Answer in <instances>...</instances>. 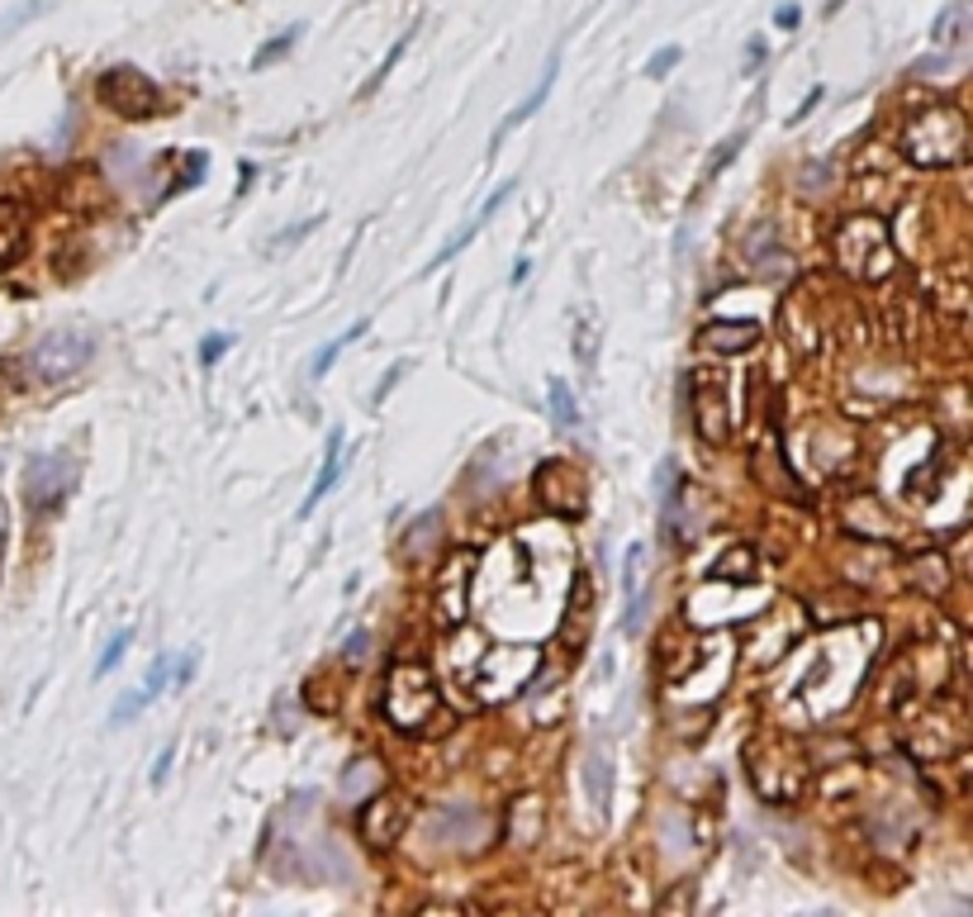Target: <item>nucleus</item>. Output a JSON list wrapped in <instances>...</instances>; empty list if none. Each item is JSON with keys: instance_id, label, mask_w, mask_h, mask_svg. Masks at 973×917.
Here are the masks:
<instances>
[{"instance_id": "obj_12", "label": "nucleus", "mask_w": 973, "mask_h": 917, "mask_svg": "<svg viewBox=\"0 0 973 917\" xmlns=\"http://www.w3.org/2000/svg\"><path fill=\"white\" fill-rule=\"evenodd\" d=\"M24 252V214L20 204L0 200V262H14Z\"/></svg>"}, {"instance_id": "obj_13", "label": "nucleus", "mask_w": 973, "mask_h": 917, "mask_svg": "<svg viewBox=\"0 0 973 917\" xmlns=\"http://www.w3.org/2000/svg\"><path fill=\"white\" fill-rule=\"evenodd\" d=\"M973 34V0H960V6H950L945 14L935 20V43H964Z\"/></svg>"}, {"instance_id": "obj_6", "label": "nucleus", "mask_w": 973, "mask_h": 917, "mask_svg": "<svg viewBox=\"0 0 973 917\" xmlns=\"http://www.w3.org/2000/svg\"><path fill=\"white\" fill-rule=\"evenodd\" d=\"M76 485V462L67 452H43L24 466V504L29 514H53Z\"/></svg>"}, {"instance_id": "obj_21", "label": "nucleus", "mask_w": 973, "mask_h": 917, "mask_svg": "<svg viewBox=\"0 0 973 917\" xmlns=\"http://www.w3.org/2000/svg\"><path fill=\"white\" fill-rule=\"evenodd\" d=\"M204 167H210V162H204V152H190V167L181 171L177 181H171V196H177V191H190V186H195V181L204 177Z\"/></svg>"}, {"instance_id": "obj_9", "label": "nucleus", "mask_w": 973, "mask_h": 917, "mask_svg": "<svg viewBox=\"0 0 973 917\" xmlns=\"http://www.w3.org/2000/svg\"><path fill=\"white\" fill-rule=\"evenodd\" d=\"M556 72H561V53H551V57H547V72H541V82L532 86V96H528V101H522V105L514 109V115H508V119L499 124V129H494V148H499V144H504V138H508V134H514V129H518V124H522V119H532V115H537V109H541V105H547V96H551V82H556Z\"/></svg>"}, {"instance_id": "obj_8", "label": "nucleus", "mask_w": 973, "mask_h": 917, "mask_svg": "<svg viewBox=\"0 0 973 917\" xmlns=\"http://www.w3.org/2000/svg\"><path fill=\"white\" fill-rule=\"evenodd\" d=\"M698 342L712 347V352H751V347L760 342V328L751 319H712L704 334H698Z\"/></svg>"}, {"instance_id": "obj_20", "label": "nucleus", "mask_w": 973, "mask_h": 917, "mask_svg": "<svg viewBox=\"0 0 973 917\" xmlns=\"http://www.w3.org/2000/svg\"><path fill=\"white\" fill-rule=\"evenodd\" d=\"M741 148H745V134H731L727 144L717 148V157H712V167H708V181H712V177H722V171H727L731 162H737V152H741Z\"/></svg>"}, {"instance_id": "obj_24", "label": "nucleus", "mask_w": 973, "mask_h": 917, "mask_svg": "<svg viewBox=\"0 0 973 917\" xmlns=\"http://www.w3.org/2000/svg\"><path fill=\"white\" fill-rule=\"evenodd\" d=\"M404 49H409V34H404V39H399V43H394V49L385 53V62H380V72H376V76H371V82H366V86H361V96H371V91H376L380 82H385V76H390V67H394V62H399V53H404Z\"/></svg>"}, {"instance_id": "obj_11", "label": "nucleus", "mask_w": 973, "mask_h": 917, "mask_svg": "<svg viewBox=\"0 0 973 917\" xmlns=\"http://www.w3.org/2000/svg\"><path fill=\"white\" fill-rule=\"evenodd\" d=\"M167 675H171V661L162 656V661H157V666H152V675H148V685H142V689H134V694H129V699H124V704L115 708V723H129L134 714H142V708H148V704L157 699V694H162V689H167Z\"/></svg>"}, {"instance_id": "obj_2", "label": "nucleus", "mask_w": 973, "mask_h": 917, "mask_svg": "<svg viewBox=\"0 0 973 917\" xmlns=\"http://www.w3.org/2000/svg\"><path fill=\"white\" fill-rule=\"evenodd\" d=\"M836 262L859 281H884L892 272V243L879 219H845L836 233Z\"/></svg>"}, {"instance_id": "obj_14", "label": "nucleus", "mask_w": 973, "mask_h": 917, "mask_svg": "<svg viewBox=\"0 0 973 917\" xmlns=\"http://www.w3.org/2000/svg\"><path fill=\"white\" fill-rule=\"evenodd\" d=\"M751 571H755V551L751 547H731L727 557L712 566L717 580H751Z\"/></svg>"}, {"instance_id": "obj_30", "label": "nucleus", "mask_w": 973, "mask_h": 917, "mask_svg": "<svg viewBox=\"0 0 973 917\" xmlns=\"http://www.w3.org/2000/svg\"><path fill=\"white\" fill-rule=\"evenodd\" d=\"M0 551H6V533H0Z\"/></svg>"}, {"instance_id": "obj_5", "label": "nucleus", "mask_w": 973, "mask_h": 917, "mask_svg": "<svg viewBox=\"0 0 973 917\" xmlns=\"http://www.w3.org/2000/svg\"><path fill=\"white\" fill-rule=\"evenodd\" d=\"M91 357H95V342L86 334H76V328H57V334H43L34 342V352L24 357V367L34 371L39 381H67V376L82 371Z\"/></svg>"}, {"instance_id": "obj_10", "label": "nucleus", "mask_w": 973, "mask_h": 917, "mask_svg": "<svg viewBox=\"0 0 973 917\" xmlns=\"http://www.w3.org/2000/svg\"><path fill=\"white\" fill-rule=\"evenodd\" d=\"M338 476H342V433L332 429V442H328V456H324V466H318V481H314V489L305 495V514H314L318 504L328 499V489L338 485Z\"/></svg>"}, {"instance_id": "obj_23", "label": "nucleus", "mask_w": 973, "mask_h": 917, "mask_svg": "<svg viewBox=\"0 0 973 917\" xmlns=\"http://www.w3.org/2000/svg\"><path fill=\"white\" fill-rule=\"evenodd\" d=\"M229 347H233V334H210V338L200 342V361H204V367H214V361L229 352Z\"/></svg>"}, {"instance_id": "obj_7", "label": "nucleus", "mask_w": 973, "mask_h": 917, "mask_svg": "<svg viewBox=\"0 0 973 917\" xmlns=\"http://www.w3.org/2000/svg\"><path fill=\"white\" fill-rule=\"evenodd\" d=\"M404 822H409V803L399 794H380V799H371V809L361 813V842L371 851H390L399 836H404Z\"/></svg>"}, {"instance_id": "obj_25", "label": "nucleus", "mask_w": 973, "mask_h": 917, "mask_svg": "<svg viewBox=\"0 0 973 917\" xmlns=\"http://www.w3.org/2000/svg\"><path fill=\"white\" fill-rule=\"evenodd\" d=\"M679 57H684V49H679V43H669V49H660L656 57H651V62H646V76H665V72H669V67H675V62H679Z\"/></svg>"}, {"instance_id": "obj_3", "label": "nucleus", "mask_w": 973, "mask_h": 917, "mask_svg": "<svg viewBox=\"0 0 973 917\" xmlns=\"http://www.w3.org/2000/svg\"><path fill=\"white\" fill-rule=\"evenodd\" d=\"M442 694L433 685V675L423 666H394L385 679V718L404 732H419V727L437 714Z\"/></svg>"}, {"instance_id": "obj_17", "label": "nucleus", "mask_w": 973, "mask_h": 917, "mask_svg": "<svg viewBox=\"0 0 973 917\" xmlns=\"http://www.w3.org/2000/svg\"><path fill=\"white\" fill-rule=\"evenodd\" d=\"M299 34H305V24H295V29H285V34H276V39H271L257 57H252V67H271V62H276V57H285V53H290L295 43H299Z\"/></svg>"}, {"instance_id": "obj_18", "label": "nucleus", "mask_w": 973, "mask_h": 917, "mask_svg": "<svg viewBox=\"0 0 973 917\" xmlns=\"http://www.w3.org/2000/svg\"><path fill=\"white\" fill-rule=\"evenodd\" d=\"M361 328H366V319H361V324H352V328H347V334H342V338H332V342L324 347V352H318V357H314V367H309V371H314V376H324V371L332 367V361H338V357H342V347H347V342H352V338L361 334Z\"/></svg>"}, {"instance_id": "obj_29", "label": "nucleus", "mask_w": 973, "mask_h": 917, "mask_svg": "<svg viewBox=\"0 0 973 917\" xmlns=\"http://www.w3.org/2000/svg\"><path fill=\"white\" fill-rule=\"evenodd\" d=\"M817 101H822V91H812V96L803 101V109H797V115H793V124H797V119H807V115H812V105H817Z\"/></svg>"}, {"instance_id": "obj_28", "label": "nucleus", "mask_w": 973, "mask_h": 917, "mask_svg": "<svg viewBox=\"0 0 973 917\" xmlns=\"http://www.w3.org/2000/svg\"><path fill=\"white\" fill-rule=\"evenodd\" d=\"M167 770H171V747L162 751V761H157V770H152V780H157V784H162V780H167Z\"/></svg>"}, {"instance_id": "obj_26", "label": "nucleus", "mask_w": 973, "mask_h": 917, "mask_svg": "<svg viewBox=\"0 0 973 917\" xmlns=\"http://www.w3.org/2000/svg\"><path fill=\"white\" fill-rule=\"evenodd\" d=\"M797 20H803V14H797V6H779V10H774V24H779V29H793Z\"/></svg>"}, {"instance_id": "obj_1", "label": "nucleus", "mask_w": 973, "mask_h": 917, "mask_svg": "<svg viewBox=\"0 0 973 917\" xmlns=\"http://www.w3.org/2000/svg\"><path fill=\"white\" fill-rule=\"evenodd\" d=\"M964 144H969V124L960 109L940 105V109H921V115L907 119L902 129V148L912 162L921 167H950L964 157Z\"/></svg>"}, {"instance_id": "obj_19", "label": "nucleus", "mask_w": 973, "mask_h": 917, "mask_svg": "<svg viewBox=\"0 0 973 917\" xmlns=\"http://www.w3.org/2000/svg\"><path fill=\"white\" fill-rule=\"evenodd\" d=\"M129 642H134V632H129V628H124V632H119V637H115V642H109V646H105V656H101V666H95V675H101V679H105L109 671H115V666H119V661H124V652H129Z\"/></svg>"}, {"instance_id": "obj_22", "label": "nucleus", "mask_w": 973, "mask_h": 917, "mask_svg": "<svg viewBox=\"0 0 973 917\" xmlns=\"http://www.w3.org/2000/svg\"><path fill=\"white\" fill-rule=\"evenodd\" d=\"M195 671H200V652H186V656L171 661V679H177V689H186L190 679H195Z\"/></svg>"}, {"instance_id": "obj_15", "label": "nucleus", "mask_w": 973, "mask_h": 917, "mask_svg": "<svg viewBox=\"0 0 973 917\" xmlns=\"http://www.w3.org/2000/svg\"><path fill=\"white\" fill-rule=\"evenodd\" d=\"M361 784H385V770H380L376 761H357L352 770H347V780H342V794L347 799H361Z\"/></svg>"}, {"instance_id": "obj_4", "label": "nucleus", "mask_w": 973, "mask_h": 917, "mask_svg": "<svg viewBox=\"0 0 973 917\" xmlns=\"http://www.w3.org/2000/svg\"><path fill=\"white\" fill-rule=\"evenodd\" d=\"M101 101L115 109L119 119H157L162 115V91H157V82L152 76H142L138 67H109L105 76H101Z\"/></svg>"}, {"instance_id": "obj_27", "label": "nucleus", "mask_w": 973, "mask_h": 917, "mask_svg": "<svg viewBox=\"0 0 973 917\" xmlns=\"http://www.w3.org/2000/svg\"><path fill=\"white\" fill-rule=\"evenodd\" d=\"M760 62H764V43H751V53H745V72L760 67Z\"/></svg>"}, {"instance_id": "obj_16", "label": "nucleus", "mask_w": 973, "mask_h": 917, "mask_svg": "<svg viewBox=\"0 0 973 917\" xmlns=\"http://www.w3.org/2000/svg\"><path fill=\"white\" fill-rule=\"evenodd\" d=\"M551 414H556V423H565V429H575L580 423V404H575V394H570L565 381H551Z\"/></svg>"}]
</instances>
